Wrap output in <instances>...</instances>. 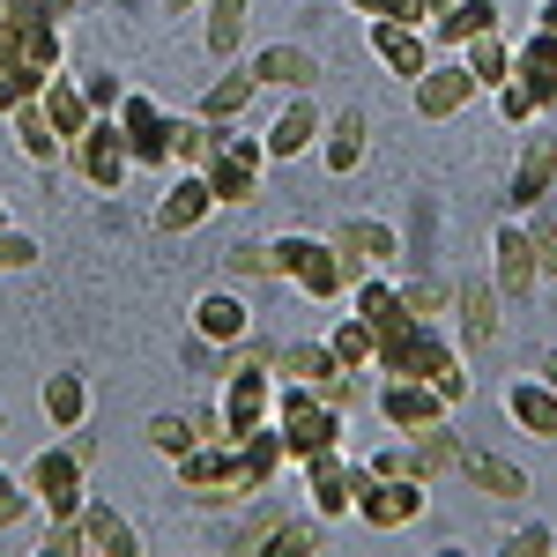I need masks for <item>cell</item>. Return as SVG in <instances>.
<instances>
[{
	"instance_id": "6da1fadb",
	"label": "cell",
	"mask_w": 557,
	"mask_h": 557,
	"mask_svg": "<svg viewBox=\"0 0 557 557\" xmlns=\"http://www.w3.org/2000/svg\"><path fill=\"white\" fill-rule=\"evenodd\" d=\"M372 372H380V380H424V386H438L446 401H469V364H461V349L446 343L431 320L386 327L380 349H372Z\"/></svg>"
},
{
	"instance_id": "7a4b0ae2",
	"label": "cell",
	"mask_w": 557,
	"mask_h": 557,
	"mask_svg": "<svg viewBox=\"0 0 557 557\" xmlns=\"http://www.w3.org/2000/svg\"><path fill=\"white\" fill-rule=\"evenodd\" d=\"M178 491L201 506V513H246L260 491L246 483V469H238V446L231 438H201L194 454H178Z\"/></svg>"
},
{
	"instance_id": "3957f363",
	"label": "cell",
	"mask_w": 557,
	"mask_h": 557,
	"mask_svg": "<svg viewBox=\"0 0 557 557\" xmlns=\"http://www.w3.org/2000/svg\"><path fill=\"white\" fill-rule=\"evenodd\" d=\"M268 260H275V275L283 283H298L305 298L335 305L349 298V260L335 238H305V231H283V238H268Z\"/></svg>"
},
{
	"instance_id": "277c9868",
	"label": "cell",
	"mask_w": 557,
	"mask_h": 557,
	"mask_svg": "<svg viewBox=\"0 0 557 557\" xmlns=\"http://www.w3.org/2000/svg\"><path fill=\"white\" fill-rule=\"evenodd\" d=\"M275 431H283V454H290V469H298L312 454H335V446H343V409H327L312 386L275 380Z\"/></svg>"
},
{
	"instance_id": "5b68a950",
	"label": "cell",
	"mask_w": 557,
	"mask_h": 557,
	"mask_svg": "<svg viewBox=\"0 0 557 557\" xmlns=\"http://www.w3.org/2000/svg\"><path fill=\"white\" fill-rule=\"evenodd\" d=\"M298 483H305V498H312V520L327 528V520H349V513H357V498H364L372 469H364V461H349V446H335V454L298 461Z\"/></svg>"
},
{
	"instance_id": "8992f818",
	"label": "cell",
	"mask_w": 557,
	"mask_h": 557,
	"mask_svg": "<svg viewBox=\"0 0 557 557\" xmlns=\"http://www.w3.org/2000/svg\"><path fill=\"white\" fill-rule=\"evenodd\" d=\"M67 164H75V178H83V186L120 194V186L134 178V157H127V141H120V120H112V112H97V120L67 141Z\"/></svg>"
},
{
	"instance_id": "52a82bcc",
	"label": "cell",
	"mask_w": 557,
	"mask_h": 557,
	"mask_svg": "<svg viewBox=\"0 0 557 557\" xmlns=\"http://www.w3.org/2000/svg\"><path fill=\"white\" fill-rule=\"evenodd\" d=\"M83 454H75V438L67 446H45V454H30V469H23V483H30V498H38V513H52V520H75L83 513Z\"/></svg>"
},
{
	"instance_id": "ba28073f",
	"label": "cell",
	"mask_w": 557,
	"mask_h": 557,
	"mask_svg": "<svg viewBox=\"0 0 557 557\" xmlns=\"http://www.w3.org/2000/svg\"><path fill=\"white\" fill-rule=\"evenodd\" d=\"M112 120H120V141H127L134 172H141V164H149V172H172V112H164L157 97H141V89H120Z\"/></svg>"
},
{
	"instance_id": "9c48e42d",
	"label": "cell",
	"mask_w": 557,
	"mask_h": 557,
	"mask_svg": "<svg viewBox=\"0 0 557 557\" xmlns=\"http://www.w3.org/2000/svg\"><path fill=\"white\" fill-rule=\"evenodd\" d=\"M215 417H223V438H246V431H260L268 417H275V372H268V364H231Z\"/></svg>"
},
{
	"instance_id": "30bf717a",
	"label": "cell",
	"mask_w": 557,
	"mask_h": 557,
	"mask_svg": "<svg viewBox=\"0 0 557 557\" xmlns=\"http://www.w3.org/2000/svg\"><path fill=\"white\" fill-rule=\"evenodd\" d=\"M424 475H372L364 483V498H357V520L364 528H380V535H394V528H417L424 520Z\"/></svg>"
},
{
	"instance_id": "8fae6325",
	"label": "cell",
	"mask_w": 557,
	"mask_h": 557,
	"mask_svg": "<svg viewBox=\"0 0 557 557\" xmlns=\"http://www.w3.org/2000/svg\"><path fill=\"white\" fill-rule=\"evenodd\" d=\"M372 409L386 417V431H431V424H446L454 417V401L438 394V386H424V380H380V394H372Z\"/></svg>"
},
{
	"instance_id": "7c38bea8",
	"label": "cell",
	"mask_w": 557,
	"mask_h": 557,
	"mask_svg": "<svg viewBox=\"0 0 557 557\" xmlns=\"http://www.w3.org/2000/svg\"><path fill=\"white\" fill-rule=\"evenodd\" d=\"M491 283H498V298H535V283H543V268H535V246H528V223L506 215L498 223V238H491Z\"/></svg>"
},
{
	"instance_id": "4fadbf2b",
	"label": "cell",
	"mask_w": 557,
	"mask_h": 557,
	"mask_svg": "<svg viewBox=\"0 0 557 557\" xmlns=\"http://www.w3.org/2000/svg\"><path fill=\"white\" fill-rule=\"evenodd\" d=\"M409 97H417V120H454L461 104H475V75L461 67V52H454V60H431L424 75L409 83Z\"/></svg>"
},
{
	"instance_id": "5bb4252c",
	"label": "cell",
	"mask_w": 557,
	"mask_h": 557,
	"mask_svg": "<svg viewBox=\"0 0 557 557\" xmlns=\"http://www.w3.org/2000/svg\"><path fill=\"white\" fill-rule=\"evenodd\" d=\"M320 127H327V120H320L312 89H298V97L268 120V134H260V141H268V164H290V157H305V149H320Z\"/></svg>"
},
{
	"instance_id": "9a60e30c",
	"label": "cell",
	"mask_w": 557,
	"mask_h": 557,
	"mask_svg": "<svg viewBox=\"0 0 557 557\" xmlns=\"http://www.w3.org/2000/svg\"><path fill=\"white\" fill-rule=\"evenodd\" d=\"M194 335L209 349H238L253 335V305L238 298V290H201V298H194Z\"/></svg>"
},
{
	"instance_id": "2e32d148",
	"label": "cell",
	"mask_w": 557,
	"mask_h": 557,
	"mask_svg": "<svg viewBox=\"0 0 557 557\" xmlns=\"http://www.w3.org/2000/svg\"><path fill=\"white\" fill-rule=\"evenodd\" d=\"M75 535H83V557H134V550H141L134 520L120 513V506H104V498H83V513H75Z\"/></svg>"
},
{
	"instance_id": "e0dca14e",
	"label": "cell",
	"mask_w": 557,
	"mask_h": 557,
	"mask_svg": "<svg viewBox=\"0 0 557 557\" xmlns=\"http://www.w3.org/2000/svg\"><path fill=\"white\" fill-rule=\"evenodd\" d=\"M335 246H343V260H349V283H357L364 268H386V260H401V238L386 231L380 215H343V223H335Z\"/></svg>"
},
{
	"instance_id": "ac0fdd59",
	"label": "cell",
	"mask_w": 557,
	"mask_h": 557,
	"mask_svg": "<svg viewBox=\"0 0 557 557\" xmlns=\"http://www.w3.org/2000/svg\"><path fill=\"white\" fill-rule=\"evenodd\" d=\"M513 83L535 97V112H557V30H528V45H513Z\"/></svg>"
},
{
	"instance_id": "d6986e66",
	"label": "cell",
	"mask_w": 557,
	"mask_h": 557,
	"mask_svg": "<svg viewBox=\"0 0 557 557\" xmlns=\"http://www.w3.org/2000/svg\"><path fill=\"white\" fill-rule=\"evenodd\" d=\"M550 186H557V141H550V134H535V141L520 149V164H513L506 209H513V215H528L535 201H550Z\"/></svg>"
},
{
	"instance_id": "ffe728a7",
	"label": "cell",
	"mask_w": 557,
	"mask_h": 557,
	"mask_svg": "<svg viewBox=\"0 0 557 557\" xmlns=\"http://www.w3.org/2000/svg\"><path fill=\"white\" fill-rule=\"evenodd\" d=\"M372 52H380L386 67L401 75V83H417V75H424L431 60H438L424 30H409V23H394V15H372Z\"/></svg>"
},
{
	"instance_id": "44dd1931",
	"label": "cell",
	"mask_w": 557,
	"mask_h": 557,
	"mask_svg": "<svg viewBox=\"0 0 557 557\" xmlns=\"http://www.w3.org/2000/svg\"><path fill=\"white\" fill-rule=\"evenodd\" d=\"M215 215V194L201 172H172V186H164V201H157V231H201Z\"/></svg>"
},
{
	"instance_id": "7402d4cb",
	"label": "cell",
	"mask_w": 557,
	"mask_h": 557,
	"mask_svg": "<svg viewBox=\"0 0 557 557\" xmlns=\"http://www.w3.org/2000/svg\"><path fill=\"white\" fill-rule=\"evenodd\" d=\"M253 97H260V75H253V60H238V67H223V75L201 89V104H194V112H201L209 127H231V120H246V104H253Z\"/></svg>"
},
{
	"instance_id": "603a6c76",
	"label": "cell",
	"mask_w": 557,
	"mask_h": 557,
	"mask_svg": "<svg viewBox=\"0 0 557 557\" xmlns=\"http://www.w3.org/2000/svg\"><path fill=\"white\" fill-rule=\"evenodd\" d=\"M506 417H513L528 438H557V394L543 372H520V380H506Z\"/></svg>"
},
{
	"instance_id": "cb8c5ba5",
	"label": "cell",
	"mask_w": 557,
	"mask_h": 557,
	"mask_svg": "<svg viewBox=\"0 0 557 557\" xmlns=\"http://www.w3.org/2000/svg\"><path fill=\"white\" fill-rule=\"evenodd\" d=\"M454 312H461V343L469 349H491L506 335V320H498V283H483V275L454 290Z\"/></svg>"
},
{
	"instance_id": "d4e9b609",
	"label": "cell",
	"mask_w": 557,
	"mask_h": 557,
	"mask_svg": "<svg viewBox=\"0 0 557 557\" xmlns=\"http://www.w3.org/2000/svg\"><path fill=\"white\" fill-rule=\"evenodd\" d=\"M253 75H260V89H283V97H298V89L320 83V60H312L305 45H268V52H253Z\"/></svg>"
},
{
	"instance_id": "484cf974",
	"label": "cell",
	"mask_w": 557,
	"mask_h": 557,
	"mask_svg": "<svg viewBox=\"0 0 557 557\" xmlns=\"http://www.w3.org/2000/svg\"><path fill=\"white\" fill-rule=\"evenodd\" d=\"M231 446H238V469H246V483H253L260 498H268V483H275V475L290 469V454H283V431H275V417H268L260 431H246V438H231Z\"/></svg>"
},
{
	"instance_id": "4316f807",
	"label": "cell",
	"mask_w": 557,
	"mask_h": 557,
	"mask_svg": "<svg viewBox=\"0 0 557 557\" xmlns=\"http://www.w3.org/2000/svg\"><path fill=\"white\" fill-rule=\"evenodd\" d=\"M364 141H372V127H364V112H335L327 127H320V164L335 178H349L357 164H364Z\"/></svg>"
},
{
	"instance_id": "83f0119b",
	"label": "cell",
	"mask_w": 557,
	"mask_h": 557,
	"mask_svg": "<svg viewBox=\"0 0 557 557\" xmlns=\"http://www.w3.org/2000/svg\"><path fill=\"white\" fill-rule=\"evenodd\" d=\"M454 475H469L483 498H506V506L528 498V475H520L506 454H483V446H461V469H454Z\"/></svg>"
},
{
	"instance_id": "f1b7e54d",
	"label": "cell",
	"mask_w": 557,
	"mask_h": 557,
	"mask_svg": "<svg viewBox=\"0 0 557 557\" xmlns=\"http://www.w3.org/2000/svg\"><path fill=\"white\" fill-rule=\"evenodd\" d=\"M8 127H15V149H23L30 164H45V172H52V164H67V141L52 134V120L38 112V97H30V104H15V112H8Z\"/></svg>"
},
{
	"instance_id": "f546056e",
	"label": "cell",
	"mask_w": 557,
	"mask_h": 557,
	"mask_svg": "<svg viewBox=\"0 0 557 557\" xmlns=\"http://www.w3.org/2000/svg\"><path fill=\"white\" fill-rule=\"evenodd\" d=\"M38 112L52 120V134H60V141H75V134L97 120V112H89V97H83V83H67V75H52V83L38 89Z\"/></svg>"
},
{
	"instance_id": "4dcf8cb0",
	"label": "cell",
	"mask_w": 557,
	"mask_h": 557,
	"mask_svg": "<svg viewBox=\"0 0 557 557\" xmlns=\"http://www.w3.org/2000/svg\"><path fill=\"white\" fill-rule=\"evenodd\" d=\"M461 52V67L475 75V89H498L506 75H513V45H506V30H475L469 45H454Z\"/></svg>"
},
{
	"instance_id": "1f68e13d",
	"label": "cell",
	"mask_w": 557,
	"mask_h": 557,
	"mask_svg": "<svg viewBox=\"0 0 557 557\" xmlns=\"http://www.w3.org/2000/svg\"><path fill=\"white\" fill-rule=\"evenodd\" d=\"M475 30H498V0H454V8H446V15L424 30V38L454 52V45H469Z\"/></svg>"
},
{
	"instance_id": "d6a6232c",
	"label": "cell",
	"mask_w": 557,
	"mask_h": 557,
	"mask_svg": "<svg viewBox=\"0 0 557 557\" xmlns=\"http://www.w3.org/2000/svg\"><path fill=\"white\" fill-rule=\"evenodd\" d=\"M201 8H209V15H201V23H209V30H201L209 52H215V60H238L246 23H253V0H201Z\"/></svg>"
},
{
	"instance_id": "836d02e7",
	"label": "cell",
	"mask_w": 557,
	"mask_h": 557,
	"mask_svg": "<svg viewBox=\"0 0 557 557\" xmlns=\"http://www.w3.org/2000/svg\"><path fill=\"white\" fill-rule=\"evenodd\" d=\"M343 364H335V349L327 343H283L275 349V380H290V386H320V380H335Z\"/></svg>"
},
{
	"instance_id": "e575fe53",
	"label": "cell",
	"mask_w": 557,
	"mask_h": 557,
	"mask_svg": "<svg viewBox=\"0 0 557 557\" xmlns=\"http://www.w3.org/2000/svg\"><path fill=\"white\" fill-rule=\"evenodd\" d=\"M209 157H215V127L201 112H186V120L172 112V172H201Z\"/></svg>"
},
{
	"instance_id": "d590c367",
	"label": "cell",
	"mask_w": 557,
	"mask_h": 557,
	"mask_svg": "<svg viewBox=\"0 0 557 557\" xmlns=\"http://www.w3.org/2000/svg\"><path fill=\"white\" fill-rule=\"evenodd\" d=\"M409 446H417V475H446V469H461V431L454 424H431V431H409Z\"/></svg>"
},
{
	"instance_id": "8d00e7d4",
	"label": "cell",
	"mask_w": 557,
	"mask_h": 557,
	"mask_svg": "<svg viewBox=\"0 0 557 557\" xmlns=\"http://www.w3.org/2000/svg\"><path fill=\"white\" fill-rule=\"evenodd\" d=\"M45 417H52L60 431L89 424V386H83V372H60V380H45Z\"/></svg>"
},
{
	"instance_id": "74e56055",
	"label": "cell",
	"mask_w": 557,
	"mask_h": 557,
	"mask_svg": "<svg viewBox=\"0 0 557 557\" xmlns=\"http://www.w3.org/2000/svg\"><path fill=\"white\" fill-rule=\"evenodd\" d=\"M327 349H335V364H343V372H372V349H380V335H372V327L349 312V320H335Z\"/></svg>"
},
{
	"instance_id": "f35d334b",
	"label": "cell",
	"mask_w": 557,
	"mask_h": 557,
	"mask_svg": "<svg viewBox=\"0 0 557 557\" xmlns=\"http://www.w3.org/2000/svg\"><path fill=\"white\" fill-rule=\"evenodd\" d=\"M164 461H178V454H194L201 446V431H194V417H149V431H141Z\"/></svg>"
},
{
	"instance_id": "ab89813d",
	"label": "cell",
	"mask_w": 557,
	"mask_h": 557,
	"mask_svg": "<svg viewBox=\"0 0 557 557\" xmlns=\"http://www.w3.org/2000/svg\"><path fill=\"white\" fill-rule=\"evenodd\" d=\"M268 550H275V557H312V550H320V520L283 513V520H275V535H268Z\"/></svg>"
},
{
	"instance_id": "60d3db41",
	"label": "cell",
	"mask_w": 557,
	"mask_h": 557,
	"mask_svg": "<svg viewBox=\"0 0 557 557\" xmlns=\"http://www.w3.org/2000/svg\"><path fill=\"white\" fill-rule=\"evenodd\" d=\"M520 223H528V246H535V268H543V283H557V215L528 209Z\"/></svg>"
},
{
	"instance_id": "b9f144b4",
	"label": "cell",
	"mask_w": 557,
	"mask_h": 557,
	"mask_svg": "<svg viewBox=\"0 0 557 557\" xmlns=\"http://www.w3.org/2000/svg\"><path fill=\"white\" fill-rule=\"evenodd\" d=\"M401 305H409L417 320H438V312L454 305V290H446V283H431V275H409V283H401Z\"/></svg>"
},
{
	"instance_id": "7bdbcfd3",
	"label": "cell",
	"mask_w": 557,
	"mask_h": 557,
	"mask_svg": "<svg viewBox=\"0 0 557 557\" xmlns=\"http://www.w3.org/2000/svg\"><path fill=\"white\" fill-rule=\"evenodd\" d=\"M491 97H498V120H506V127H535V120H543V112H535V97H528V89H520L513 75L491 89Z\"/></svg>"
},
{
	"instance_id": "ee69618b",
	"label": "cell",
	"mask_w": 557,
	"mask_h": 557,
	"mask_svg": "<svg viewBox=\"0 0 557 557\" xmlns=\"http://www.w3.org/2000/svg\"><path fill=\"white\" fill-rule=\"evenodd\" d=\"M223 268H231V275H246V283H260V275H275V260H268V246H260V238H238V246L223 253Z\"/></svg>"
},
{
	"instance_id": "f6af8a7d",
	"label": "cell",
	"mask_w": 557,
	"mask_h": 557,
	"mask_svg": "<svg viewBox=\"0 0 557 557\" xmlns=\"http://www.w3.org/2000/svg\"><path fill=\"white\" fill-rule=\"evenodd\" d=\"M15 268H38V238L15 231V223H0V275H15Z\"/></svg>"
},
{
	"instance_id": "bcb514c9",
	"label": "cell",
	"mask_w": 557,
	"mask_h": 557,
	"mask_svg": "<svg viewBox=\"0 0 557 557\" xmlns=\"http://www.w3.org/2000/svg\"><path fill=\"white\" fill-rule=\"evenodd\" d=\"M30 506H38V498H30V483H23V475H8V469H0V535H8L15 520L30 513Z\"/></svg>"
},
{
	"instance_id": "7dc6e473",
	"label": "cell",
	"mask_w": 557,
	"mask_h": 557,
	"mask_svg": "<svg viewBox=\"0 0 557 557\" xmlns=\"http://www.w3.org/2000/svg\"><path fill=\"white\" fill-rule=\"evenodd\" d=\"M275 520H283V513H275V506H260V498H253V520L238 528V557H260V550H268V535H275Z\"/></svg>"
},
{
	"instance_id": "c3c4849f",
	"label": "cell",
	"mask_w": 557,
	"mask_h": 557,
	"mask_svg": "<svg viewBox=\"0 0 557 557\" xmlns=\"http://www.w3.org/2000/svg\"><path fill=\"white\" fill-rule=\"evenodd\" d=\"M364 469H372V475H417V446H409V438L394 431V446H380V454H372Z\"/></svg>"
},
{
	"instance_id": "681fc988",
	"label": "cell",
	"mask_w": 557,
	"mask_h": 557,
	"mask_svg": "<svg viewBox=\"0 0 557 557\" xmlns=\"http://www.w3.org/2000/svg\"><path fill=\"white\" fill-rule=\"evenodd\" d=\"M83 97H89V112H112V104H120V75H112V67L83 75Z\"/></svg>"
},
{
	"instance_id": "f907efd6",
	"label": "cell",
	"mask_w": 557,
	"mask_h": 557,
	"mask_svg": "<svg viewBox=\"0 0 557 557\" xmlns=\"http://www.w3.org/2000/svg\"><path fill=\"white\" fill-rule=\"evenodd\" d=\"M38 557H83V535H75V520H52V528H45V543H38Z\"/></svg>"
},
{
	"instance_id": "816d5d0a",
	"label": "cell",
	"mask_w": 557,
	"mask_h": 557,
	"mask_svg": "<svg viewBox=\"0 0 557 557\" xmlns=\"http://www.w3.org/2000/svg\"><path fill=\"white\" fill-rule=\"evenodd\" d=\"M312 394H320L327 409H343V417H349V409H357V372H335V380H320Z\"/></svg>"
},
{
	"instance_id": "f5cc1de1",
	"label": "cell",
	"mask_w": 557,
	"mask_h": 557,
	"mask_svg": "<svg viewBox=\"0 0 557 557\" xmlns=\"http://www.w3.org/2000/svg\"><path fill=\"white\" fill-rule=\"evenodd\" d=\"M550 550H557V535H550V528H520L513 543H506V557H550Z\"/></svg>"
},
{
	"instance_id": "db71d44e",
	"label": "cell",
	"mask_w": 557,
	"mask_h": 557,
	"mask_svg": "<svg viewBox=\"0 0 557 557\" xmlns=\"http://www.w3.org/2000/svg\"><path fill=\"white\" fill-rule=\"evenodd\" d=\"M45 15H52V23H75V15H83V0H38Z\"/></svg>"
},
{
	"instance_id": "11a10c76",
	"label": "cell",
	"mask_w": 557,
	"mask_h": 557,
	"mask_svg": "<svg viewBox=\"0 0 557 557\" xmlns=\"http://www.w3.org/2000/svg\"><path fill=\"white\" fill-rule=\"evenodd\" d=\"M535 372H543V380H550V394H557V349H543V357H535Z\"/></svg>"
},
{
	"instance_id": "9f6ffc18",
	"label": "cell",
	"mask_w": 557,
	"mask_h": 557,
	"mask_svg": "<svg viewBox=\"0 0 557 557\" xmlns=\"http://www.w3.org/2000/svg\"><path fill=\"white\" fill-rule=\"evenodd\" d=\"M417 8H424V30H431V23H438V15H446L454 0H417Z\"/></svg>"
},
{
	"instance_id": "6f0895ef",
	"label": "cell",
	"mask_w": 557,
	"mask_h": 557,
	"mask_svg": "<svg viewBox=\"0 0 557 557\" xmlns=\"http://www.w3.org/2000/svg\"><path fill=\"white\" fill-rule=\"evenodd\" d=\"M535 30H557V0H543V8H535Z\"/></svg>"
},
{
	"instance_id": "680465c9",
	"label": "cell",
	"mask_w": 557,
	"mask_h": 557,
	"mask_svg": "<svg viewBox=\"0 0 557 557\" xmlns=\"http://www.w3.org/2000/svg\"><path fill=\"white\" fill-rule=\"evenodd\" d=\"M164 8H172V15H186V8H201V0H164Z\"/></svg>"
},
{
	"instance_id": "91938a15",
	"label": "cell",
	"mask_w": 557,
	"mask_h": 557,
	"mask_svg": "<svg viewBox=\"0 0 557 557\" xmlns=\"http://www.w3.org/2000/svg\"><path fill=\"white\" fill-rule=\"evenodd\" d=\"M0 438H8V409H0Z\"/></svg>"
},
{
	"instance_id": "94428289",
	"label": "cell",
	"mask_w": 557,
	"mask_h": 557,
	"mask_svg": "<svg viewBox=\"0 0 557 557\" xmlns=\"http://www.w3.org/2000/svg\"><path fill=\"white\" fill-rule=\"evenodd\" d=\"M0 223H8V215H0Z\"/></svg>"
}]
</instances>
